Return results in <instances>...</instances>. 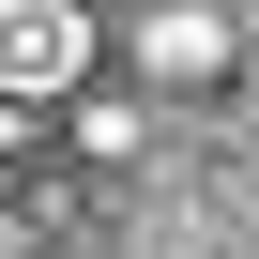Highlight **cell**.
<instances>
[{
  "mask_svg": "<svg viewBox=\"0 0 259 259\" xmlns=\"http://www.w3.org/2000/svg\"><path fill=\"white\" fill-rule=\"evenodd\" d=\"M138 61H153V76H213V61H229V0H168V16L138 31Z\"/></svg>",
  "mask_w": 259,
  "mask_h": 259,
  "instance_id": "obj_2",
  "label": "cell"
},
{
  "mask_svg": "<svg viewBox=\"0 0 259 259\" xmlns=\"http://www.w3.org/2000/svg\"><path fill=\"white\" fill-rule=\"evenodd\" d=\"M76 0H0V92H61L76 76Z\"/></svg>",
  "mask_w": 259,
  "mask_h": 259,
  "instance_id": "obj_1",
  "label": "cell"
}]
</instances>
